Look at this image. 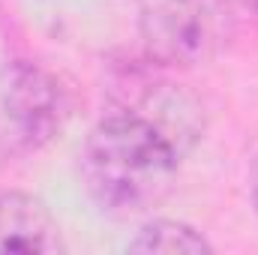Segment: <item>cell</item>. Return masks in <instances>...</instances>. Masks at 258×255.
I'll use <instances>...</instances> for the list:
<instances>
[{
	"mask_svg": "<svg viewBox=\"0 0 258 255\" xmlns=\"http://www.w3.org/2000/svg\"><path fill=\"white\" fill-rule=\"evenodd\" d=\"M252 201H255V210H258V159L252 165Z\"/></svg>",
	"mask_w": 258,
	"mask_h": 255,
	"instance_id": "8992f818",
	"label": "cell"
},
{
	"mask_svg": "<svg viewBox=\"0 0 258 255\" xmlns=\"http://www.w3.org/2000/svg\"><path fill=\"white\" fill-rule=\"evenodd\" d=\"M60 228L51 210L27 192H0V252H63Z\"/></svg>",
	"mask_w": 258,
	"mask_h": 255,
	"instance_id": "277c9868",
	"label": "cell"
},
{
	"mask_svg": "<svg viewBox=\"0 0 258 255\" xmlns=\"http://www.w3.org/2000/svg\"><path fill=\"white\" fill-rule=\"evenodd\" d=\"M246 3H249V6H255V9H258V0H246Z\"/></svg>",
	"mask_w": 258,
	"mask_h": 255,
	"instance_id": "52a82bcc",
	"label": "cell"
},
{
	"mask_svg": "<svg viewBox=\"0 0 258 255\" xmlns=\"http://www.w3.org/2000/svg\"><path fill=\"white\" fill-rule=\"evenodd\" d=\"M132 252H162V255H201L210 252L213 246L204 240L201 231H195L186 222H174V219H156L147 222L138 237L129 243Z\"/></svg>",
	"mask_w": 258,
	"mask_h": 255,
	"instance_id": "5b68a950",
	"label": "cell"
},
{
	"mask_svg": "<svg viewBox=\"0 0 258 255\" xmlns=\"http://www.w3.org/2000/svg\"><path fill=\"white\" fill-rule=\"evenodd\" d=\"M138 30L153 63L195 66L216 54L225 18L219 0H138Z\"/></svg>",
	"mask_w": 258,
	"mask_h": 255,
	"instance_id": "7a4b0ae2",
	"label": "cell"
},
{
	"mask_svg": "<svg viewBox=\"0 0 258 255\" xmlns=\"http://www.w3.org/2000/svg\"><path fill=\"white\" fill-rule=\"evenodd\" d=\"M183 147L156 120L120 108L90 129L81 177L90 198L114 216H138L174 186Z\"/></svg>",
	"mask_w": 258,
	"mask_h": 255,
	"instance_id": "6da1fadb",
	"label": "cell"
},
{
	"mask_svg": "<svg viewBox=\"0 0 258 255\" xmlns=\"http://www.w3.org/2000/svg\"><path fill=\"white\" fill-rule=\"evenodd\" d=\"M0 111L9 132L6 138H12L21 150H36L63 126V90L45 69L21 60L3 75Z\"/></svg>",
	"mask_w": 258,
	"mask_h": 255,
	"instance_id": "3957f363",
	"label": "cell"
}]
</instances>
